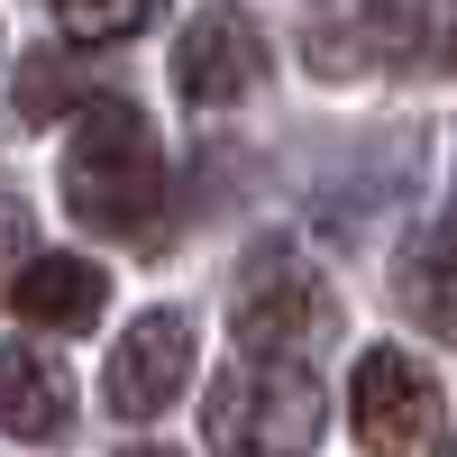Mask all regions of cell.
I'll use <instances>...</instances> for the list:
<instances>
[{
	"label": "cell",
	"instance_id": "15",
	"mask_svg": "<svg viewBox=\"0 0 457 457\" xmlns=\"http://www.w3.org/2000/svg\"><path fill=\"white\" fill-rule=\"evenodd\" d=\"M439 457H457V439H448V448H439Z\"/></svg>",
	"mask_w": 457,
	"mask_h": 457
},
{
	"label": "cell",
	"instance_id": "14",
	"mask_svg": "<svg viewBox=\"0 0 457 457\" xmlns=\"http://www.w3.org/2000/svg\"><path fill=\"white\" fill-rule=\"evenodd\" d=\"M129 457H174V448H129Z\"/></svg>",
	"mask_w": 457,
	"mask_h": 457
},
{
	"label": "cell",
	"instance_id": "12",
	"mask_svg": "<svg viewBox=\"0 0 457 457\" xmlns=\"http://www.w3.org/2000/svg\"><path fill=\"white\" fill-rule=\"evenodd\" d=\"M46 101H64V73H55V55H37V64L19 73V120L46 129Z\"/></svg>",
	"mask_w": 457,
	"mask_h": 457
},
{
	"label": "cell",
	"instance_id": "8",
	"mask_svg": "<svg viewBox=\"0 0 457 457\" xmlns=\"http://www.w3.org/2000/svg\"><path fill=\"white\" fill-rule=\"evenodd\" d=\"M0 430L10 439H64L73 430V375L37 338H0Z\"/></svg>",
	"mask_w": 457,
	"mask_h": 457
},
{
	"label": "cell",
	"instance_id": "2",
	"mask_svg": "<svg viewBox=\"0 0 457 457\" xmlns=\"http://www.w3.org/2000/svg\"><path fill=\"white\" fill-rule=\"evenodd\" d=\"M202 430H211V457H312L320 430H329L320 375L302 366V357H265V348H247V357L211 385Z\"/></svg>",
	"mask_w": 457,
	"mask_h": 457
},
{
	"label": "cell",
	"instance_id": "11",
	"mask_svg": "<svg viewBox=\"0 0 457 457\" xmlns=\"http://www.w3.org/2000/svg\"><path fill=\"white\" fill-rule=\"evenodd\" d=\"M55 19H64L73 46H120V37L165 19V0H55Z\"/></svg>",
	"mask_w": 457,
	"mask_h": 457
},
{
	"label": "cell",
	"instance_id": "13",
	"mask_svg": "<svg viewBox=\"0 0 457 457\" xmlns=\"http://www.w3.org/2000/svg\"><path fill=\"white\" fill-rule=\"evenodd\" d=\"M0 265H28V211L0 193Z\"/></svg>",
	"mask_w": 457,
	"mask_h": 457
},
{
	"label": "cell",
	"instance_id": "1",
	"mask_svg": "<svg viewBox=\"0 0 457 457\" xmlns=\"http://www.w3.org/2000/svg\"><path fill=\"white\" fill-rule=\"evenodd\" d=\"M165 202V146L137 120V101H83L64 137V211L101 238H137Z\"/></svg>",
	"mask_w": 457,
	"mask_h": 457
},
{
	"label": "cell",
	"instance_id": "3",
	"mask_svg": "<svg viewBox=\"0 0 457 457\" xmlns=\"http://www.w3.org/2000/svg\"><path fill=\"white\" fill-rule=\"evenodd\" d=\"M228 329H238V348H265V357H302L312 338L329 329V284L320 265L284 247V238H256L238 284H228Z\"/></svg>",
	"mask_w": 457,
	"mask_h": 457
},
{
	"label": "cell",
	"instance_id": "4",
	"mask_svg": "<svg viewBox=\"0 0 457 457\" xmlns=\"http://www.w3.org/2000/svg\"><path fill=\"white\" fill-rule=\"evenodd\" d=\"M430 46V0H312L302 10V64L320 83H375Z\"/></svg>",
	"mask_w": 457,
	"mask_h": 457
},
{
	"label": "cell",
	"instance_id": "6",
	"mask_svg": "<svg viewBox=\"0 0 457 457\" xmlns=\"http://www.w3.org/2000/svg\"><path fill=\"white\" fill-rule=\"evenodd\" d=\"M265 83V37L247 10H202L193 28H183V46H174V92L193 101V110H228V101H247Z\"/></svg>",
	"mask_w": 457,
	"mask_h": 457
},
{
	"label": "cell",
	"instance_id": "9",
	"mask_svg": "<svg viewBox=\"0 0 457 457\" xmlns=\"http://www.w3.org/2000/svg\"><path fill=\"white\" fill-rule=\"evenodd\" d=\"M101 302H110V284L92 256H28L10 275V312L28 329H55V338H83L101 320Z\"/></svg>",
	"mask_w": 457,
	"mask_h": 457
},
{
	"label": "cell",
	"instance_id": "10",
	"mask_svg": "<svg viewBox=\"0 0 457 457\" xmlns=\"http://www.w3.org/2000/svg\"><path fill=\"white\" fill-rule=\"evenodd\" d=\"M394 302H403L430 338H457V211H448V220H421V228L403 238Z\"/></svg>",
	"mask_w": 457,
	"mask_h": 457
},
{
	"label": "cell",
	"instance_id": "5",
	"mask_svg": "<svg viewBox=\"0 0 457 457\" xmlns=\"http://www.w3.org/2000/svg\"><path fill=\"white\" fill-rule=\"evenodd\" d=\"M439 421V394L430 375L411 366L403 348H366L357 357V385H348V430L375 448V457H411Z\"/></svg>",
	"mask_w": 457,
	"mask_h": 457
},
{
	"label": "cell",
	"instance_id": "7",
	"mask_svg": "<svg viewBox=\"0 0 457 457\" xmlns=\"http://www.w3.org/2000/svg\"><path fill=\"white\" fill-rule=\"evenodd\" d=\"M183 385H193V329H183L174 312L129 320V338L110 348V375H101L110 411H120V421H156Z\"/></svg>",
	"mask_w": 457,
	"mask_h": 457
}]
</instances>
